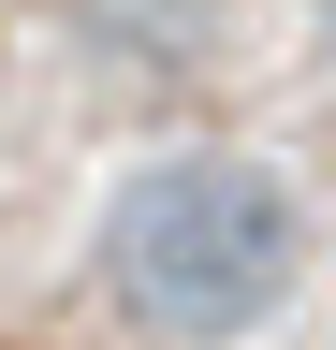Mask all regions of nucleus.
I'll list each match as a JSON object with an SVG mask.
<instances>
[{
  "label": "nucleus",
  "mask_w": 336,
  "mask_h": 350,
  "mask_svg": "<svg viewBox=\"0 0 336 350\" xmlns=\"http://www.w3.org/2000/svg\"><path fill=\"white\" fill-rule=\"evenodd\" d=\"M103 278L146 336L176 350H220V336H263L292 278H307V219L263 161L234 146H176V161H132L103 204Z\"/></svg>",
  "instance_id": "f257e3e1"
}]
</instances>
